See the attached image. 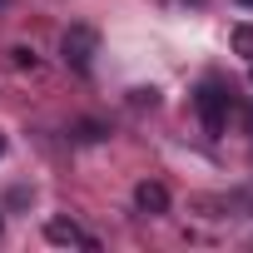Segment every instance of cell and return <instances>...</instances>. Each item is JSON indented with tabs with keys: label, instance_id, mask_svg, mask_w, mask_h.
Returning a JSON list of instances; mask_svg holds the SVG:
<instances>
[{
	"label": "cell",
	"instance_id": "4",
	"mask_svg": "<svg viewBox=\"0 0 253 253\" xmlns=\"http://www.w3.org/2000/svg\"><path fill=\"white\" fill-rule=\"evenodd\" d=\"M134 209H139V213H169V189L154 184V179L134 184Z\"/></svg>",
	"mask_w": 253,
	"mask_h": 253
},
{
	"label": "cell",
	"instance_id": "5",
	"mask_svg": "<svg viewBox=\"0 0 253 253\" xmlns=\"http://www.w3.org/2000/svg\"><path fill=\"white\" fill-rule=\"evenodd\" d=\"M233 50L243 60H253V25H233Z\"/></svg>",
	"mask_w": 253,
	"mask_h": 253
},
{
	"label": "cell",
	"instance_id": "9",
	"mask_svg": "<svg viewBox=\"0 0 253 253\" xmlns=\"http://www.w3.org/2000/svg\"><path fill=\"white\" fill-rule=\"evenodd\" d=\"M238 5H253V0H238Z\"/></svg>",
	"mask_w": 253,
	"mask_h": 253
},
{
	"label": "cell",
	"instance_id": "6",
	"mask_svg": "<svg viewBox=\"0 0 253 253\" xmlns=\"http://www.w3.org/2000/svg\"><path fill=\"white\" fill-rule=\"evenodd\" d=\"M10 65H15V70H30V75L40 70V60H35V50H25V45H15V50H10Z\"/></svg>",
	"mask_w": 253,
	"mask_h": 253
},
{
	"label": "cell",
	"instance_id": "7",
	"mask_svg": "<svg viewBox=\"0 0 253 253\" xmlns=\"http://www.w3.org/2000/svg\"><path fill=\"white\" fill-rule=\"evenodd\" d=\"M0 154H5V134H0Z\"/></svg>",
	"mask_w": 253,
	"mask_h": 253
},
{
	"label": "cell",
	"instance_id": "11",
	"mask_svg": "<svg viewBox=\"0 0 253 253\" xmlns=\"http://www.w3.org/2000/svg\"><path fill=\"white\" fill-rule=\"evenodd\" d=\"M0 228H5V223H0Z\"/></svg>",
	"mask_w": 253,
	"mask_h": 253
},
{
	"label": "cell",
	"instance_id": "2",
	"mask_svg": "<svg viewBox=\"0 0 253 253\" xmlns=\"http://www.w3.org/2000/svg\"><path fill=\"white\" fill-rule=\"evenodd\" d=\"M194 104H199V119H204V134H223L228 129V89L223 84H199V94H194Z\"/></svg>",
	"mask_w": 253,
	"mask_h": 253
},
{
	"label": "cell",
	"instance_id": "8",
	"mask_svg": "<svg viewBox=\"0 0 253 253\" xmlns=\"http://www.w3.org/2000/svg\"><path fill=\"white\" fill-rule=\"evenodd\" d=\"M248 129H253V109H248Z\"/></svg>",
	"mask_w": 253,
	"mask_h": 253
},
{
	"label": "cell",
	"instance_id": "3",
	"mask_svg": "<svg viewBox=\"0 0 253 253\" xmlns=\"http://www.w3.org/2000/svg\"><path fill=\"white\" fill-rule=\"evenodd\" d=\"M45 238H50V243H70V248H89V253L99 248V238L84 233V228L70 223V218H50V223H45Z\"/></svg>",
	"mask_w": 253,
	"mask_h": 253
},
{
	"label": "cell",
	"instance_id": "10",
	"mask_svg": "<svg viewBox=\"0 0 253 253\" xmlns=\"http://www.w3.org/2000/svg\"><path fill=\"white\" fill-rule=\"evenodd\" d=\"M0 10H5V0H0Z\"/></svg>",
	"mask_w": 253,
	"mask_h": 253
},
{
	"label": "cell",
	"instance_id": "1",
	"mask_svg": "<svg viewBox=\"0 0 253 253\" xmlns=\"http://www.w3.org/2000/svg\"><path fill=\"white\" fill-rule=\"evenodd\" d=\"M60 50H65V65L84 75V70L94 65V55H99V30H94V25H70L65 40H60Z\"/></svg>",
	"mask_w": 253,
	"mask_h": 253
}]
</instances>
